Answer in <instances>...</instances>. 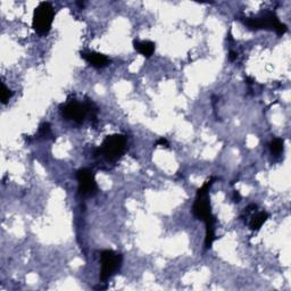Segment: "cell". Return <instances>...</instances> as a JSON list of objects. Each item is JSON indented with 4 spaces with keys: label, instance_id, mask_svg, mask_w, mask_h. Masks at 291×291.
<instances>
[{
    "label": "cell",
    "instance_id": "6da1fadb",
    "mask_svg": "<svg viewBox=\"0 0 291 291\" xmlns=\"http://www.w3.org/2000/svg\"><path fill=\"white\" fill-rule=\"evenodd\" d=\"M215 178H210L203 184L200 189H198L194 200L193 213L194 217L201 220L206 226V237H205V249H210L211 244L216 239L215 237V217L211 213L210 199V189L211 184L214 183Z\"/></svg>",
    "mask_w": 291,
    "mask_h": 291
},
{
    "label": "cell",
    "instance_id": "7a4b0ae2",
    "mask_svg": "<svg viewBox=\"0 0 291 291\" xmlns=\"http://www.w3.org/2000/svg\"><path fill=\"white\" fill-rule=\"evenodd\" d=\"M243 23L251 30H273L277 35H283L288 30L287 25L281 23L273 12H266L259 17H246Z\"/></svg>",
    "mask_w": 291,
    "mask_h": 291
},
{
    "label": "cell",
    "instance_id": "3957f363",
    "mask_svg": "<svg viewBox=\"0 0 291 291\" xmlns=\"http://www.w3.org/2000/svg\"><path fill=\"white\" fill-rule=\"evenodd\" d=\"M55 17V11L49 2H40L33 13L32 26L34 31L40 35L48 34L50 31Z\"/></svg>",
    "mask_w": 291,
    "mask_h": 291
},
{
    "label": "cell",
    "instance_id": "277c9868",
    "mask_svg": "<svg viewBox=\"0 0 291 291\" xmlns=\"http://www.w3.org/2000/svg\"><path fill=\"white\" fill-rule=\"evenodd\" d=\"M127 149V138L123 134L108 135L99 148V154L107 162H116Z\"/></svg>",
    "mask_w": 291,
    "mask_h": 291
},
{
    "label": "cell",
    "instance_id": "5b68a950",
    "mask_svg": "<svg viewBox=\"0 0 291 291\" xmlns=\"http://www.w3.org/2000/svg\"><path fill=\"white\" fill-rule=\"evenodd\" d=\"M100 260L101 269L99 277L101 282H106L120 271L123 263V256L114 250H104L100 255Z\"/></svg>",
    "mask_w": 291,
    "mask_h": 291
},
{
    "label": "cell",
    "instance_id": "8992f818",
    "mask_svg": "<svg viewBox=\"0 0 291 291\" xmlns=\"http://www.w3.org/2000/svg\"><path fill=\"white\" fill-rule=\"evenodd\" d=\"M79 182V193L83 197H90L97 193V182H96L94 172L89 168H81L77 172Z\"/></svg>",
    "mask_w": 291,
    "mask_h": 291
},
{
    "label": "cell",
    "instance_id": "52a82bcc",
    "mask_svg": "<svg viewBox=\"0 0 291 291\" xmlns=\"http://www.w3.org/2000/svg\"><path fill=\"white\" fill-rule=\"evenodd\" d=\"M89 113V106L79 102H68L62 109V114L66 120L73 121L75 123H82Z\"/></svg>",
    "mask_w": 291,
    "mask_h": 291
},
{
    "label": "cell",
    "instance_id": "ba28073f",
    "mask_svg": "<svg viewBox=\"0 0 291 291\" xmlns=\"http://www.w3.org/2000/svg\"><path fill=\"white\" fill-rule=\"evenodd\" d=\"M81 57L84 58L89 64L96 68H102L109 64L108 57H106L105 55L100 54V52H81Z\"/></svg>",
    "mask_w": 291,
    "mask_h": 291
},
{
    "label": "cell",
    "instance_id": "9c48e42d",
    "mask_svg": "<svg viewBox=\"0 0 291 291\" xmlns=\"http://www.w3.org/2000/svg\"><path fill=\"white\" fill-rule=\"evenodd\" d=\"M135 50H138L142 56L149 58L155 51V44L151 41H133Z\"/></svg>",
    "mask_w": 291,
    "mask_h": 291
},
{
    "label": "cell",
    "instance_id": "30bf717a",
    "mask_svg": "<svg viewBox=\"0 0 291 291\" xmlns=\"http://www.w3.org/2000/svg\"><path fill=\"white\" fill-rule=\"evenodd\" d=\"M269 218V214L266 211H259V213L251 215L249 221V227L253 231H259L264 223L266 222Z\"/></svg>",
    "mask_w": 291,
    "mask_h": 291
},
{
    "label": "cell",
    "instance_id": "8fae6325",
    "mask_svg": "<svg viewBox=\"0 0 291 291\" xmlns=\"http://www.w3.org/2000/svg\"><path fill=\"white\" fill-rule=\"evenodd\" d=\"M283 145H284V141L282 140V139H279V138L273 139L270 144L271 153H272L273 155L281 154V151L283 150Z\"/></svg>",
    "mask_w": 291,
    "mask_h": 291
},
{
    "label": "cell",
    "instance_id": "7c38bea8",
    "mask_svg": "<svg viewBox=\"0 0 291 291\" xmlns=\"http://www.w3.org/2000/svg\"><path fill=\"white\" fill-rule=\"evenodd\" d=\"M13 96V91L9 90V89L6 87L5 83H1V102L2 104H7L9 99L12 98Z\"/></svg>",
    "mask_w": 291,
    "mask_h": 291
},
{
    "label": "cell",
    "instance_id": "4fadbf2b",
    "mask_svg": "<svg viewBox=\"0 0 291 291\" xmlns=\"http://www.w3.org/2000/svg\"><path fill=\"white\" fill-rule=\"evenodd\" d=\"M39 133H40L41 137L44 138H48V137H52V132H51V128L49 123H44L40 127V130H39Z\"/></svg>",
    "mask_w": 291,
    "mask_h": 291
},
{
    "label": "cell",
    "instance_id": "5bb4252c",
    "mask_svg": "<svg viewBox=\"0 0 291 291\" xmlns=\"http://www.w3.org/2000/svg\"><path fill=\"white\" fill-rule=\"evenodd\" d=\"M233 200H234V203H239V201L241 200V194H239V191H234V194H233Z\"/></svg>",
    "mask_w": 291,
    "mask_h": 291
},
{
    "label": "cell",
    "instance_id": "9a60e30c",
    "mask_svg": "<svg viewBox=\"0 0 291 291\" xmlns=\"http://www.w3.org/2000/svg\"><path fill=\"white\" fill-rule=\"evenodd\" d=\"M157 145L158 146H165V147H168V142H167L166 139H164V138H161L160 140L157 141Z\"/></svg>",
    "mask_w": 291,
    "mask_h": 291
},
{
    "label": "cell",
    "instance_id": "2e32d148",
    "mask_svg": "<svg viewBox=\"0 0 291 291\" xmlns=\"http://www.w3.org/2000/svg\"><path fill=\"white\" fill-rule=\"evenodd\" d=\"M237 57H238V54H237V52H236V51H232V50H231V51H230V55H229L230 61H231V62L236 61Z\"/></svg>",
    "mask_w": 291,
    "mask_h": 291
}]
</instances>
